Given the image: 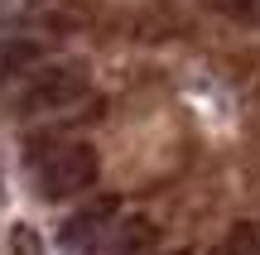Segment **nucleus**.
Instances as JSON below:
<instances>
[{
	"label": "nucleus",
	"instance_id": "f257e3e1",
	"mask_svg": "<svg viewBox=\"0 0 260 255\" xmlns=\"http://www.w3.org/2000/svg\"><path fill=\"white\" fill-rule=\"evenodd\" d=\"M0 92H5V106L15 116H58V111H73L87 96V67L82 63H39L34 72L5 82Z\"/></svg>",
	"mask_w": 260,
	"mask_h": 255
},
{
	"label": "nucleus",
	"instance_id": "f03ea898",
	"mask_svg": "<svg viewBox=\"0 0 260 255\" xmlns=\"http://www.w3.org/2000/svg\"><path fill=\"white\" fill-rule=\"evenodd\" d=\"M29 169L48 202H63L96 183V150L87 140H39L29 144Z\"/></svg>",
	"mask_w": 260,
	"mask_h": 255
},
{
	"label": "nucleus",
	"instance_id": "7ed1b4c3",
	"mask_svg": "<svg viewBox=\"0 0 260 255\" xmlns=\"http://www.w3.org/2000/svg\"><path fill=\"white\" fill-rule=\"evenodd\" d=\"M116 212H121V198H96L87 202L82 212H73V217L63 222V231H58V241H63L68 255H87L102 246V236L116 227Z\"/></svg>",
	"mask_w": 260,
	"mask_h": 255
},
{
	"label": "nucleus",
	"instance_id": "20e7f679",
	"mask_svg": "<svg viewBox=\"0 0 260 255\" xmlns=\"http://www.w3.org/2000/svg\"><path fill=\"white\" fill-rule=\"evenodd\" d=\"M39 63H48V44L39 34H10L0 39V87L15 82V77L34 72Z\"/></svg>",
	"mask_w": 260,
	"mask_h": 255
},
{
	"label": "nucleus",
	"instance_id": "39448f33",
	"mask_svg": "<svg viewBox=\"0 0 260 255\" xmlns=\"http://www.w3.org/2000/svg\"><path fill=\"white\" fill-rule=\"evenodd\" d=\"M154 241H159V227H154V222H149L145 212H125V217L106 231L102 250L106 255H145V250H154Z\"/></svg>",
	"mask_w": 260,
	"mask_h": 255
},
{
	"label": "nucleus",
	"instance_id": "423d86ee",
	"mask_svg": "<svg viewBox=\"0 0 260 255\" xmlns=\"http://www.w3.org/2000/svg\"><path fill=\"white\" fill-rule=\"evenodd\" d=\"M217 255H260V236H255V227H232Z\"/></svg>",
	"mask_w": 260,
	"mask_h": 255
},
{
	"label": "nucleus",
	"instance_id": "0eeeda50",
	"mask_svg": "<svg viewBox=\"0 0 260 255\" xmlns=\"http://www.w3.org/2000/svg\"><path fill=\"white\" fill-rule=\"evenodd\" d=\"M10 250H15V255H48L34 227H15V231H10Z\"/></svg>",
	"mask_w": 260,
	"mask_h": 255
},
{
	"label": "nucleus",
	"instance_id": "6e6552de",
	"mask_svg": "<svg viewBox=\"0 0 260 255\" xmlns=\"http://www.w3.org/2000/svg\"><path fill=\"white\" fill-rule=\"evenodd\" d=\"M169 255H193V250H169Z\"/></svg>",
	"mask_w": 260,
	"mask_h": 255
},
{
	"label": "nucleus",
	"instance_id": "1a4fd4ad",
	"mask_svg": "<svg viewBox=\"0 0 260 255\" xmlns=\"http://www.w3.org/2000/svg\"><path fill=\"white\" fill-rule=\"evenodd\" d=\"M0 193H5V188H0Z\"/></svg>",
	"mask_w": 260,
	"mask_h": 255
}]
</instances>
